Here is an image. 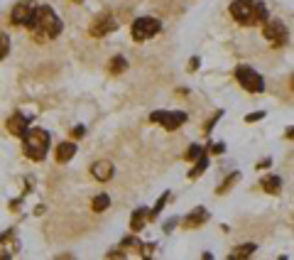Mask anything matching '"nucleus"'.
<instances>
[{"label":"nucleus","instance_id":"a878e982","mask_svg":"<svg viewBox=\"0 0 294 260\" xmlns=\"http://www.w3.org/2000/svg\"><path fill=\"white\" fill-rule=\"evenodd\" d=\"M84 133H86V128H84V125H76V128L71 130L74 138H84Z\"/></svg>","mask_w":294,"mask_h":260},{"label":"nucleus","instance_id":"cd10ccee","mask_svg":"<svg viewBox=\"0 0 294 260\" xmlns=\"http://www.w3.org/2000/svg\"><path fill=\"white\" fill-rule=\"evenodd\" d=\"M287 138H292V140H294V128H289V130H287Z\"/></svg>","mask_w":294,"mask_h":260},{"label":"nucleus","instance_id":"4468645a","mask_svg":"<svg viewBox=\"0 0 294 260\" xmlns=\"http://www.w3.org/2000/svg\"><path fill=\"white\" fill-rule=\"evenodd\" d=\"M150 219V214H147V209H137L135 214H132V219H130V228L132 231H142L145 228V221Z\"/></svg>","mask_w":294,"mask_h":260},{"label":"nucleus","instance_id":"5701e85b","mask_svg":"<svg viewBox=\"0 0 294 260\" xmlns=\"http://www.w3.org/2000/svg\"><path fill=\"white\" fill-rule=\"evenodd\" d=\"M201 155H203V150L199 145H191V148L186 150V160H199Z\"/></svg>","mask_w":294,"mask_h":260},{"label":"nucleus","instance_id":"20e7f679","mask_svg":"<svg viewBox=\"0 0 294 260\" xmlns=\"http://www.w3.org/2000/svg\"><path fill=\"white\" fill-rule=\"evenodd\" d=\"M160 30H162V25H160L157 18H137L130 27V35H132L135 42H145V39L155 37Z\"/></svg>","mask_w":294,"mask_h":260},{"label":"nucleus","instance_id":"393cba45","mask_svg":"<svg viewBox=\"0 0 294 260\" xmlns=\"http://www.w3.org/2000/svg\"><path fill=\"white\" fill-rule=\"evenodd\" d=\"M260 118H265V111H260V113H253V115H248L245 120H248V123H255V120H260Z\"/></svg>","mask_w":294,"mask_h":260},{"label":"nucleus","instance_id":"f3484780","mask_svg":"<svg viewBox=\"0 0 294 260\" xmlns=\"http://www.w3.org/2000/svg\"><path fill=\"white\" fill-rule=\"evenodd\" d=\"M110 206V199H108V194H98V197H93V202H91V209L96 211V214H103L106 209Z\"/></svg>","mask_w":294,"mask_h":260},{"label":"nucleus","instance_id":"412c9836","mask_svg":"<svg viewBox=\"0 0 294 260\" xmlns=\"http://www.w3.org/2000/svg\"><path fill=\"white\" fill-rule=\"evenodd\" d=\"M167 199H169V191H165V194H162V197H160V199H157V204H155V209H152V211H150V219H155V216H157V214H160V211H162V206L167 204Z\"/></svg>","mask_w":294,"mask_h":260},{"label":"nucleus","instance_id":"f257e3e1","mask_svg":"<svg viewBox=\"0 0 294 260\" xmlns=\"http://www.w3.org/2000/svg\"><path fill=\"white\" fill-rule=\"evenodd\" d=\"M39 39H56L61 32V20L49 5H37L35 15L27 25Z\"/></svg>","mask_w":294,"mask_h":260},{"label":"nucleus","instance_id":"423d86ee","mask_svg":"<svg viewBox=\"0 0 294 260\" xmlns=\"http://www.w3.org/2000/svg\"><path fill=\"white\" fill-rule=\"evenodd\" d=\"M262 35H265V39H267L272 47H282V44H287V39H289V32H287L284 22H279V20H267L265 27H262Z\"/></svg>","mask_w":294,"mask_h":260},{"label":"nucleus","instance_id":"2eb2a0df","mask_svg":"<svg viewBox=\"0 0 294 260\" xmlns=\"http://www.w3.org/2000/svg\"><path fill=\"white\" fill-rule=\"evenodd\" d=\"M108 72L110 74H123V72H128V59L125 56H113L108 61Z\"/></svg>","mask_w":294,"mask_h":260},{"label":"nucleus","instance_id":"39448f33","mask_svg":"<svg viewBox=\"0 0 294 260\" xmlns=\"http://www.w3.org/2000/svg\"><path fill=\"white\" fill-rule=\"evenodd\" d=\"M236 79H238V84L245 91H250V93L265 91V79L257 74L255 69H250V67H238L236 69Z\"/></svg>","mask_w":294,"mask_h":260},{"label":"nucleus","instance_id":"b1692460","mask_svg":"<svg viewBox=\"0 0 294 260\" xmlns=\"http://www.w3.org/2000/svg\"><path fill=\"white\" fill-rule=\"evenodd\" d=\"M220 115H223V113H216V115H213V118H211V120H208V123H206V125H203V133H211V128H213V125H216V123H218V118Z\"/></svg>","mask_w":294,"mask_h":260},{"label":"nucleus","instance_id":"a211bd4d","mask_svg":"<svg viewBox=\"0 0 294 260\" xmlns=\"http://www.w3.org/2000/svg\"><path fill=\"white\" fill-rule=\"evenodd\" d=\"M262 189H265L267 194H277V191L282 189V179H279V177H265V179H262Z\"/></svg>","mask_w":294,"mask_h":260},{"label":"nucleus","instance_id":"1a4fd4ad","mask_svg":"<svg viewBox=\"0 0 294 260\" xmlns=\"http://www.w3.org/2000/svg\"><path fill=\"white\" fill-rule=\"evenodd\" d=\"M115 27H118L115 18H113L110 13H101V15H98V18L91 22L89 32H91V37H106V35H110Z\"/></svg>","mask_w":294,"mask_h":260},{"label":"nucleus","instance_id":"6e6552de","mask_svg":"<svg viewBox=\"0 0 294 260\" xmlns=\"http://www.w3.org/2000/svg\"><path fill=\"white\" fill-rule=\"evenodd\" d=\"M35 10H37V5L32 0H20L18 5L13 8V13H10V22L15 27H27L32 15H35Z\"/></svg>","mask_w":294,"mask_h":260},{"label":"nucleus","instance_id":"9d476101","mask_svg":"<svg viewBox=\"0 0 294 260\" xmlns=\"http://www.w3.org/2000/svg\"><path fill=\"white\" fill-rule=\"evenodd\" d=\"M5 128L10 135H15V138H22L27 130H30V118L25 115L22 111H15L10 118H8V123H5Z\"/></svg>","mask_w":294,"mask_h":260},{"label":"nucleus","instance_id":"f03ea898","mask_svg":"<svg viewBox=\"0 0 294 260\" xmlns=\"http://www.w3.org/2000/svg\"><path fill=\"white\" fill-rule=\"evenodd\" d=\"M231 15L238 25L253 27L260 22H267V5L262 0H236L231 5Z\"/></svg>","mask_w":294,"mask_h":260},{"label":"nucleus","instance_id":"9b49d317","mask_svg":"<svg viewBox=\"0 0 294 260\" xmlns=\"http://www.w3.org/2000/svg\"><path fill=\"white\" fill-rule=\"evenodd\" d=\"M91 174L96 182H108V179H113V174H115V167H113V162H108V160H98V162H93Z\"/></svg>","mask_w":294,"mask_h":260},{"label":"nucleus","instance_id":"dca6fc26","mask_svg":"<svg viewBox=\"0 0 294 260\" xmlns=\"http://www.w3.org/2000/svg\"><path fill=\"white\" fill-rule=\"evenodd\" d=\"M255 243H245V245H236V250L231 253V258L233 260H240V258H248V255H253L255 253Z\"/></svg>","mask_w":294,"mask_h":260},{"label":"nucleus","instance_id":"f8f14e48","mask_svg":"<svg viewBox=\"0 0 294 260\" xmlns=\"http://www.w3.org/2000/svg\"><path fill=\"white\" fill-rule=\"evenodd\" d=\"M206 221H208V211H206L203 206H196V209L184 219V228H199V226Z\"/></svg>","mask_w":294,"mask_h":260},{"label":"nucleus","instance_id":"bb28decb","mask_svg":"<svg viewBox=\"0 0 294 260\" xmlns=\"http://www.w3.org/2000/svg\"><path fill=\"white\" fill-rule=\"evenodd\" d=\"M223 150H226V145H223V143H216V145H213V152H216V155H220Z\"/></svg>","mask_w":294,"mask_h":260},{"label":"nucleus","instance_id":"ddd939ff","mask_svg":"<svg viewBox=\"0 0 294 260\" xmlns=\"http://www.w3.org/2000/svg\"><path fill=\"white\" fill-rule=\"evenodd\" d=\"M74 155H76V145L66 140V143H61V145L56 148V162H59V165H66Z\"/></svg>","mask_w":294,"mask_h":260},{"label":"nucleus","instance_id":"4be33fe9","mask_svg":"<svg viewBox=\"0 0 294 260\" xmlns=\"http://www.w3.org/2000/svg\"><path fill=\"white\" fill-rule=\"evenodd\" d=\"M8 52H10V37L5 32H0V59L8 54Z\"/></svg>","mask_w":294,"mask_h":260},{"label":"nucleus","instance_id":"6ab92c4d","mask_svg":"<svg viewBox=\"0 0 294 260\" xmlns=\"http://www.w3.org/2000/svg\"><path fill=\"white\" fill-rule=\"evenodd\" d=\"M206 167H208V157H206V152H203L201 157L196 160V165H194V169L189 172V177H191V179H196L199 174H203V169H206Z\"/></svg>","mask_w":294,"mask_h":260},{"label":"nucleus","instance_id":"7ed1b4c3","mask_svg":"<svg viewBox=\"0 0 294 260\" xmlns=\"http://www.w3.org/2000/svg\"><path fill=\"white\" fill-rule=\"evenodd\" d=\"M49 143H52L49 133L42 130V128H30L22 135V150H25V155H27L30 160H35V162H42V160L47 157Z\"/></svg>","mask_w":294,"mask_h":260},{"label":"nucleus","instance_id":"aec40b11","mask_svg":"<svg viewBox=\"0 0 294 260\" xmlns=\"http://www.w3.org/2000/svg\"><path fill=\"white\" fill-rule=\"evenodd\" d=\"M238 179H240V174H238V172H233V174H231V177H228V179H226V182H223V184L218 186V194H226V191H228L231 186L236 184Z\"/></svg>","mask_w":294,"mask_h":260},{"label":"nucleus","instance_id":"0eeeda50","mask_svg":"<svg viewBox=\"0 0 294 260\" xmlns=\"http://www.w3.org/2000/svg\"><path fill=\"white\" fill-rule=\"evenodd\" d=\"M152 123H160L165 130H177L182 123H186V113L184 111H155L150 115Z\"/></svg>","mask_w":294,"mask_h":260}]
</instances>
